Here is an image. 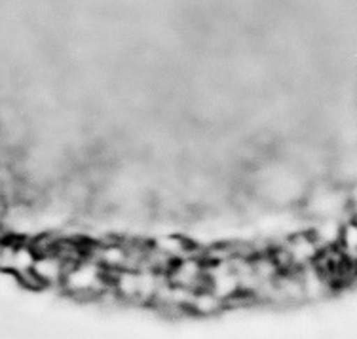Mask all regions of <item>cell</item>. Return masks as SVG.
<instances>
[{
	"mask_svg": "<svg viewBox=\"0 0 357 339\" xmlns=\"http://www.w3.org/2000/svg\"><path fill=\"white\" fill-rule=\"evenodd\" d=\"M61 288L76 299H97L110 294V273L89 254L70 262Z\"/></svg>",
	"mask_w": 357,
	"mask_h": 339,
	"instance_id": "1",
	"label": "cell"
},
{
	"mask_svg": "<svg viewBox=\"0 0 357 339\" xmlns=\"http://www.w3.org/2000/svg\"><path fill=\"white\" fill-rule=\"evenodd\" d=\"M304 212L312 220L342 218L348 210V190L337 186H317L304 197Z\"/></svg>",
	"mask_w": 357,
	"mask_h": 339,
	"instance_id": "2",
	"label": "cell"
},
{
	"mask_svg": "<svg viewBox=\"0 0 357 339\" xmlns=\"http://www.w3.org/2000/svg\"><path fill=\"white\" fill-rule=\"evenodd\" d=\"M206 286L211 292H215L219 298L225 299L227 303H232V301L240 298L243 299L240 288V278H238L232 258L207 262Z\"/></svg>",
	"mask_w": 357,
	"mask_h": 339,
	"instance_id": "3",
	"label": "cell"
},
{
	"mask_svg": "<svg viewBox=\"0 0 357 339\" xmlns=\"http://www.w3.org/2000/svg\"><path fill=\"white\" fill-rule=\"evenodd\" d=\"M165 277L173 286L185 288L188 292H196L206 286L207 281V262L204 256H196V252L190 256L177 260L172 267L165 271Z\"/></svg>",
	"mask_w": 357,
	"mask_h": 339,
	"instance_id": "4",
	"label": "cell"
},
{
	"mask_svg": "<svg viewBox=\"0 0 357 339\" xmlns=\"http://www.w3.org/2000/svg\"><path fill=\"white\" fill-rule=\"evenodd\" d=\"M70 262L73 260L65 256L61 251H57L55 246H52L50 251L36 252L35 264L31 269L36 286H61Z\"/></svg>",
	"mask_w": 357,
	"mask_h": 339,
	"instance_id": "5",
	"label": "cell"
},
{
	"mask_svg": "<svg viewBox=\"0 0 357 339\" xmlns=\"http://www.w3.org/2000/svg\"><path fill=\"white\" fill-rule=\"evenodd\" d=\"M298 275H301V281H303L306 301L308 299H323L325 296H329L331 290L335 288L329 277L316 264L306 265L303 269H298Z\"/></svg>",
	"mask_w": 357,
	"mask_h": 339,
	"instance_id": "6",
	"label": "cell"
},
{
	"mask_svg": "<svg viewBox=\"0 0 357 339\" xmlns=\"http://www.w3.org/2000/svg\"><path fill=\"white\" fill-rule=\"evenodd\" d=\"M151 244L162 254V256H164L165 260H167V262H169V264H175L177 260L185 258V256H190V254L196 252V244L190 243V241L185 237L173 235V233L156 237L154 241H151Z\"/></svg>",
	"mask_w": 357,
	"mask_h": 339,
	"instance_id": "7",
	"label": "cell"
},
{
	"mask_svg": "<svg viewBox=\"0 0 357 339\" xmlns=\"http://www.w3.org/2000/svg\"><path fill=\"white\" fill-rule=\"evenodd\" d=\"M228 303L222 298H219L215 292H211L207 286L192 292L190 301H188V313H194L198 317H211L220 313Z\"/></svg>",
	"mask_w": 357,
	"mask_h": 339,
	"instance_id": "8",
	"label": "cell"
},
{
	"mask_svg": "<svg viewBox=\"0 0 357 339\" xmlns=\"http://www.w3.org/2000/svg\"><path fill=\"white\" fill-rule=\"evenodd\" d=\"M308 231L312 233V237L316 239V243L321 246V251H325V249L338 246L342 222L340 218H321V220H314V226Z\"/></svg>",
	"mask_w": 357,
	"mask_h": 339,
	"instance_id": "9",
	"label": "cell"
},
{
	"mask_svg": "<svg viewBox=\"0 0 357 339\" xmlns=\"http://www.w3.org/2000/svg\"><path fill=\"white\" fill-rule=\"evenodd\" d=\"M338 249L350 262L357 264V218H350L348 222L342 224Z\"/></svg>",
	"mask_w": 357,
	"mask_h": 339,
	"instance_id": "10",
	"label": "cell"
},
{
	"mask_svg": "<svg viewBox=\"0 0 357 339\" xmlns=\"http://www.w3.org/2000/svg\"><path fill=\"white\" fill-rule=\"evenodd\" d=\"M348 210H350L351 218H357V180L348 190Z\"/></svg>",
	"mask_w": 357,
	"mask_h": 339,
	"instance_id": "11",
	"label": "cell"
}]
</instances>
